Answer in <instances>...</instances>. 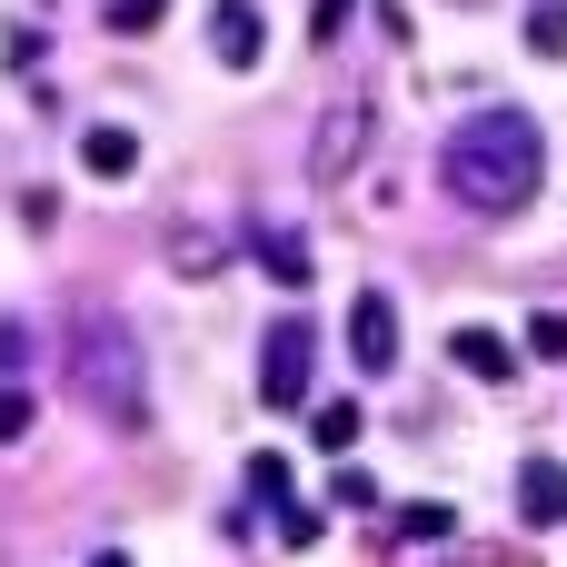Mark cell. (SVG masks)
Here are the masks:
<instances>
[{
  "mask_svg": "<svg viewBox=\"0 0 567 567\" xmlns=\"http://www.w3.org/2000/svg\"><path fill=\"white\" fill-rule=\"evenodd\" d=\"M538 169H548V140H538V120H528V110H478V120H458V130H449V150H439L449 199H458V209H478V219L528 209V199H538Z\"/></svg>",
  "mask_w": 567,
  "mask_h": 567,
  "instance_id": "cell-1",
  "label": "cell"
},
{
  "mask_svg": "<svg viewBox=\"0 0 567 567\" xmlns=\"http://www.w3.org/2000/svg\"><path fill=\"white\" fill-rule=\"evenodd\" d=\"M60 379L110 419V429H140L150 419V379H140V339L120 329V319H70V339H60Z\"/></svg>",
  "mask_w": 567,
  "mask_h": 567,
  "instance_id": "cell-2",
  "label": "cell"
},
{
  "mask_svg": "<svg viewBox=\"0 0 567 567\" xmlns=\"http://www.w3.org/2000/svg\"><path fill=\"white\" fill-rule=\"evenodd\" d=\"M309 369H319L309 319H279V329L259 339V399H269V409H299V399H309Z\"/></svg>",
  "mask_w": 567,
  "mask_h": 567,
  "instance_id": "cell-3",
  "label": "cell"
},
{
  "mask_svg": "<svg viewBox=\"0 0 567 567\" xmlns=\"http://www.w3.org/2000/svg\"><path fill=\"white\" fill-rule=\"evenodd\" d=\"M349 359H359L369 379H379V369L399 359V309H389L379 289H359V299H349Z\"/></svg>",
  "mask_w": 567,
  "mask_h": 567,
  "instance_id": "cell-4",
  "label": "cell"
},
{
  "mask_svg": "<svg viewBox=\"0 0 567 567\" xmlns=\"http://www.w3.org/2000/svg\"><path fill=\"white\" fill-rule=\"evenodd\" d=\"M449 359H458L478 389H508V379H518V349H508L498 329H449Z\"/></svg>",
  "mask_w": 567,
  "mask_h": 567,
  "instance_id": "cell-5",
  "label": "cell"
},
{
  "mask_svg": "<svg viewBox=\"0 0 567 567\" xmlns=\"http://www.w3.org/2000/svg\"><path fill=\"white\" fill-rule=\"evenodd\" d=\"M209 50L229 70H259V0H209Z\"/></svg>",
  "mask_w": 567,
  "mask_h": 567,
  "instance_id": "cell-6",
  "label": "cell"
},
{
  "mask_svg": "<svg viewBox=\"0 0 567 567\" xmlns=\"http://www.w3.org/2000/svg\"><path fill=\"white\" fill-rule=\"evenodd\" d=\"M518 518L528 528H558L567 518V458H528L518 468Z\"/></svg>",
  "mask_w": 567,
  "mask_h": 567,
  "instance_id": "cell-7",
  "label": "cell"
},
{
  "mask_svg": "<svg viewBox=\"0 0 567 567\" xmlns=\"http://www.w3.org/2000/svg\"><path fill=\"white\" fill-rule=\"evenodd\" d=\"M359 140H369V110H359V100H339V110L319 120V150H309V169H319V179H339V169L359 159Z\"/></svg>",
  "mask_w": 567,
  "mask_h": 567,
  "instance_id": "cell-8",
  "label": "cell"
},
{
  "mask_svg": "<svg viewBox=\"0 0 567 567\" xmlns=\"http://www.w3.org/2000/svg\"><path fill=\"white\" fill-rule=\"evenodd\" d=\"M249 249H259V269H269L279 289H309V239H299V229H279V219H249Z\"/></svg>",
  "mask_w": 567,
  "mask_h": 567,
  "instance_id": "cell-9",
  "label": "cell"
},
{
  "mask_svg": "<svg viewBox=\"0 0 567 567\" xmlns=\"http://www.w3.org/2000/svg\"><path fill=\"white\" fill-rule=\"evenodd\" d=\"M80 169H90V179H130V169H140V130H120V120L80 130Z\"/></svg>",
  "mask_w": 567,
  "mask_h": 567,
  "instance_id": "cell-10",
  "label": "cell"
},
{
  "mask_svg": "<svg viewBox=\"0 0 567 567\" xmlns=\"http://www.w3.org/2000/svg\"><path fill=\"white\" fill-rule=\"evenodd\" d=\"M309 439H319L329 458H349V449H359V409H349V399H319V419H309Z\"/></svg>",
  "mask_w": 567,
  "mask_h": 567,
  "instance_id": "cell-11",
  "label": "cell"
},
{
  "mask_svg": "<svg viewBox=\"0 0 567 567\" xmlns=\"http://www.w3.org/2000/svg\"><path fill=\"white\" fill-rule=\"evenodd\" d=\"M458 528V508H439V498H419V508H399V538H419V548H439Z\"/></svg>",
  "mask_w": 567,
  "mask_h": 567,
  "instance_id": "cell-12",
  "label": "cell"
},
{
  "mask_svg": "<svg viewBox=\"0 0 567 567\" xmlns=\"http://www.w3.org/2000/svg\"><path fill=\"white\" fill-rule=\"evenodd\" d=\"M249 498L289 508V458H279V449H259V458H249Z\"/></svg>",
  "mask_w": 567,
  "mask_h": 567,
  "instance_id": "cell-13",
  "label": "cell"
},
{
  "mask_svg": "<svg viewBox=\"0 0 567 567\" xmlns=\"http://www.w3.org/2000/svg\"><path fill=\"white\" fill-rule=\"evenodd\" d=\"M528 50H538V60L567 50V0H538V10H528Z\"/></svg>",
  "mask_w": 567,
  "mask_h": 567,
  "instance_id": "cell-14",
  "label": "cell"
},
{
  "mask_svg": "<svg viewBox=\"0 0 567 567\" xmlns=\"http://www.w3.org/2000/svg\"><path fill=\"white\" fill-rule=\"evenodd\" d=\"M528 359H567V309H538L528 319Z\"/></svg>",
  "mask_w": 567,
  "mask_h": 567,
  "instance_id": "cell-15",
  "label": "cell"
},
{
  "mask_svg": "<svg viewBox=\"0 0 567 567\" xmlns=\"http://www.w3.org/2000/svg\"><path fill=\"white\" fill-rule=\"evenodd\" d=\"M30 419H40V409H30V389H0V449H10V439H30Z\"/></svg>",
  "mask_w": 567,
  "mask_h": 567,
  "instance_id": "cell-16",
  "label": "cell"
},
{
  "mask_svg": "<svg viewBox=\"0 0 567 567\" xmlns=\"http://www.w3.org/2000/svg\"><path fill=\"white\" fill-rule=\"evenodd\" d=\"M279 538H289V548H319V508L289 498V508H279Z\"/></svg>",
  "mask_w": 567,
  "mask_h": 567,
  "instance_id": "cell-17",
  "label": "cell"
},
{
  "mask_svg": "<svg viewBox=\"0 0 567 567\" xmlns=\"http://www.w3.org/2000/svg\"><path fill=\"white\" fill-rule=\"evenodd\" d=\"M349 10H359V0H319V10H309V40H339V30H349Z\"/></svg>",
  "mask_w": 567,
  "mask_h": 567,
  "instance_id": "cell-18",
  "label": "cell"
},
{
  "mask_svg": "<svg viewBox=\"0 0 567 567\" xmlns=\"http://www.w3.org/2000/svg\"><path fill=\"white\" fill-rule=\"evenodd\" d=\"M159 10H169V0H110V30H150Z\"/></svg>",
  "mask_w": 567,
  "mask_h": 567,
  "instance_id": "cell-19",
  "label": "cell"
},
{
  "mask_svg": "<svg viewBox=\"0 0 567 567\" xmlns=\"http://www.w3.org/2000/svg\"><path fill=\"white\" fill-rule=\"evenodd\" d=\"M20 359H30V329H0V379H10Z\"/></svg>",
  "mask_w": 567,
  "mask_h": 567,
  "instance_id": "cell-20",
  "label": "cell"
},
{
  "mask_svg": "<svg viewBox=\"0 0 567 567\" xmlns=\"http://www.w3.org/2000/svg\"><path fill=\"white\" fill-rule=\"evenodd\" d=\"M90 567H130V558H120V548H100V558H90Z\"/></svg>",
  "mask_w": 567,
  "mask_h": 567,
  "instance_id": "cell-21",
  "label": "cell"
}]
</instances>
